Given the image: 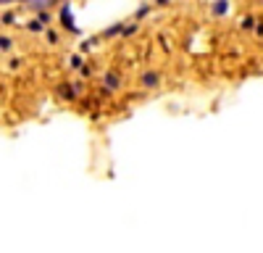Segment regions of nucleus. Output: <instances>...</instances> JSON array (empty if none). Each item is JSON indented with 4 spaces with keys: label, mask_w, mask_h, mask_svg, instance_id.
I'll use <instances>...</instances> for the list:
<instances>
[{
    "label": "nucleus",
    "mask_w": 263,
    "mask_h": 253,
    "mask_svg": "<svg viewBox=\"0 0 263 253\" xmlns=\"http://www.w3.org/2000/svg\"><path fill=\"white\" fill-rule=\"evenodd\" d=\"M61 21H63V27H66V29L79 32V27L74 24V13H71V8H69V6H63V11H61Z\"/></svg>",
    "instance_id": "obj_1"
},
{
    "label": "nucleus",
    "mask_w": 263,
    "mask_h": 253,
    "mask_svg": "<svg viewBox=\"0 0 263 253\" xmlns=\"http://www.w3.org/2000/svg\"><path fill=\"white\" fill-rule=\"evenodd\" d=\"M0 21H3V24H11V21H13V13H6V16L0 19Z\"/></svg>",
    "instance_id": "obj_8"
},
{
    "label": "nucleus",
    "mask_w": 263,
    "mask_h": 253,
    "mask_svg": "<svg viewBox=\"0 0 263 253\" xmlns=\"http://www.w3.org/2000/svg\"><path fill=\"white\" fill-rule=\"evenodd\" d=\"M71 66H74V69H79V66H82V58H79V56H74V58H71Z\"/></svg>",
    "instance_id": "obj_7"
},
{
    "label": "nucleus",
    "mask_w": 263,
    "mask_h": 253,
    "mask_svg": "<svg viewBox=\"0 0 263 253\" xmlns=\"http://www.w3.org/2000/svg\"><path fill=\"white\" fill-rule=\"evenodd\" d=\"M119 74H105V87H111V90H116L119 87Z\"/></svg>",
    "instance_id": "obj_4"
},
{
    "label": "nucleus",
    "mask_w": 263,
    "mask_h": 253,
    "mask_svg": "<svg viewBox=\"0 0 263 253\" xmlns=\"http://www.w3.org/2000/svg\"><path fill=\"white\" fill-rule=\"evenodd\" d=\"M29 29H32V32H40V29H42V24H40V21H34V24H29Z\"/></svg>",
    "instance_id": "obj_9"
},
{
    "label": "nucleus",
    "mask_w": 263,
    "mask_h": 253,
    "mask_svg": "<svg viewBox=\"0 0 263 253\" xmlns=\"http://www.w3.org/2000/svg\"><path fill=\"white\" fill-rule=\"evenodd\" d=\"M142 84H145V87H156V84H158V74L156 71H147L142 77Z\"/></svg>",
    "instance_id": "obj_3"
},
{
    "label": "nucleus",
    "mask_w": 263,
    "mask_h": 253,
    "mask_svg": "<svg viewBox=\"0 0 263 253\" xmlns=\"http://www.w3.org/2000/svg\"><path fill=\"white\" fill-rule=\"evenodd\" d=\"M0 48L8 50V48H11V40H8V37H0Z\"/></svg>",
    "instance_id": "obj_6"
},
{
    "label": "nucleus",
    "mask_w": 263,
    "mask_h": 253,
    "mask_svg": "<svg viewBox=\"0 0 263 253\" xmlns=\"http://www.w3.org/2000/svg\"><path fill=\"white\" fill-rule=\"evenodd\" d=\"M227 8H229L227 0H218V3L213 6V13H216V16H224V13H227Z\"/></svg>",
    "instance_id": "obj_5"
},
{
    "label": "nucleus",
    "mask_w": 263,
    "mask_h": 253,
    "mask_svg": "<svg viewBox=\"0 0 263 253\" xmlns=\"http://www.w3.org/2000/svg\"><path fill=\"white\" fill-rule=\"evenodd\" d=\"M3 6H8V3H27V0H0Z\"/></svg>",
    "instance_id": "obj_10"
},
{
    "label": "nucleus",
    "mask_w": 263,
    "mask_h": 253,
    "mask_svg": "<svg viewBox=\"0 0 263 253\" xmlns=\"http://www.w3.org/2000/svg\"><path fill=\"white\" fill-rule=\"evenodd\" d=\"M58 0H27V6L29 8H34V11H42V8H50V6H55Z\"/></svg>",
    "instance_id": "obj_2"
}]
</instances>
